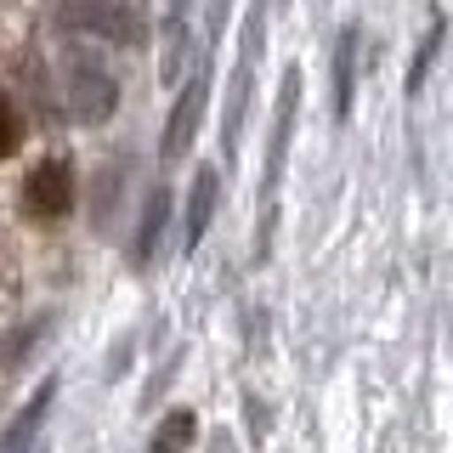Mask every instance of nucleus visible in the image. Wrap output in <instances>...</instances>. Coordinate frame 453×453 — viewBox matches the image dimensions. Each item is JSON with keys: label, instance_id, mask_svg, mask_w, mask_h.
Listing matches in <instances>:
<instances>
[{"label": "nucleus", "instance_id": "nucleus-1", "mask_svg": "<svg viewBox=\"0 0 453 453\" xmlns=\"http://www.w3.org/2000/svg\"><path fill=\"white\" fill-rule=\"evenodd\" d=\"M23 204H28V216H40V221L68 216V210H74V165L68 159H40L28 170V181H23Z\"/></svg>", "mask_w": 453, "mask_h": 453}, {"label": "nucleus", "instance_id": "nucleus-2", "mask_svg": "<svg viewBox=\"0 0 453 453\" xmlns=\"http://www.w3.org/2000/svg\"><path fill=\"white\" fill-rule=\"evenodd\" d=\"M113 103H119V91H113V80L96 63H74V68H68V108H74V119L96 125V119L113 113Z\"/></svg>", "mask_w": 453, "mask_h": 453}, {"label": "nucleus", "instance_id": "nucleus-4", "mask_svg": "<svg viewBox=\"0 0 453 453\" xmlns=\"http://www.w3.org/2000/svg\"><path fill=\"white\" fill-rule=\"evenodd\" d=\"M68 23L108 35V40H136V12L113 6V0H80V6H68Z\"/></svg>", "mask_w": 453, "mask_h": 453}, {"label": "nucleus", "instance_id": "nucleus-3", "mask_svg": "<svg viewBox=\"0 0 453 453\" xmlns=\"http://www.w3.org/2000/svg\"><path fill=\"white\" fill-rule=\"evenodd\" d=\"M210 74V68H204ZM204 74H193L188 80V91L176 96V108H170V125H165V159H181L188 153V142L198 131V113H204V91H210V80Z\"/></svg>", "mask_w": 453, "mask_h": 453}, {"label": "nucleus", "instance_id": "nucleus-10", "mask_svg": "<svg viewBox=\"0 0 453 453\" xmlns=\"http://www.w3.org/2000/svg\"><path fill=\"white\" fill-rule=\"evenodd\" d=\"M165 204H170V198H165V193H153L148 221H142V238H136V261H148V255H153V238H159V221H165Z\"/></svg>", "mask_w": 453, "mask_h": 453}, {"label": "nucleus", "instance_id": "nucleus-8", "mask_svg": "<svg viewBox=\"0 0 453 453\" xmlns=\"http://www.w3.org/2000/svg\"><path fill=\"white\" fill-rule=\"evenodd\" d=\"M351 51H357V35L346 28V40H340V51H334V108H340V119L351 113Z\"/></svg>", "mask_w": 453, "mask_h": 453}, {"label": "nucleus", "instance_id": "nucleus-7", "mask_svg": "<svg viewBox=\"0 0 453 453\" xmlns=\"http://www.w3.org/2000/svg\"><path fill=\"white\" fill-rule=\"evenodd\" d=\"M193 431H198V419L188 414V408H176V414H170L159 431H153V453H188Z\"/></svg>", "mask_w": 453, "mask_h": 453}, {"label": "nucleus", "instance_id": "nucleus-5", "mask_svg": "<svg viewBox=\"0 0 453 453\" xmlns=\"http://www.w3.org/2000/svg\"><path fill=\"white\" fill-rule=\"evenodd\" d=\"M216 193H221L216 170H198V181H193V204H188V250H198V238H204L210 216H216Z\"/></svg>", "mask_w": 453, "mask_h": 453}, {"label": "nucleus", "instance_id": "nucleus-9", "mask_svg": "<svg viewBox=\"0 0 453 453\" xmlns=\"http://www.w3.org/2000/svg\"><path fill=\"white\" fill-rule=\"evenodd\" d=\"M18 142H23V119H18V108H12V96L0 91V159H12Z\"/></svg>", "mask_w": 453, "mask_h": 453}, {"label": "nucleus", "instance_id": "nucleus-6", "mask_svg": "<svg viewBox=\"0 0 453 453\" xmlns=\"http://www.w3.org/2000/svg\"><path fill=\"white\" fill-rule=\"evenodd\" d=\"M51 396H57V386L46 380V386H40V396L28 403V414H18V425H12V431L0 436V453H23V442L40 431V419H46V403H51Z\"/></svg>", "mask_w": 453, "mask_h": 453}]
</instances>
